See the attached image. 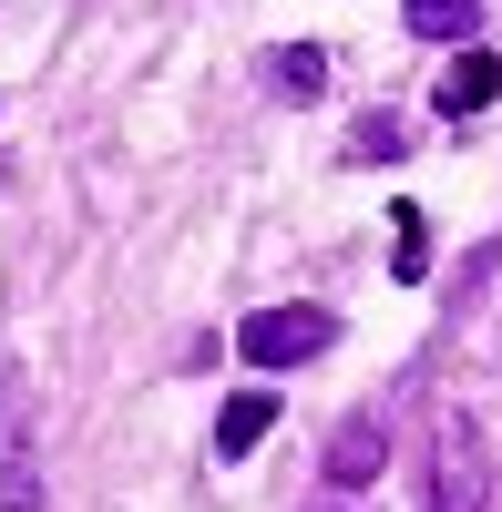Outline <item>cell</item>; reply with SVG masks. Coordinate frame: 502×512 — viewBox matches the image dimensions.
Here are the masks:
<instances>
[{"label":"cell","mask_w":502,"mask_h":512,"mask_svg":"<svg viewBox=\"0 0 502 512\" xmlns=\"http://www.w3.org/2000/svg\"><path fill=\"white\" fill-rule=\"evenodd\" d=\"M472 21H482V0H410V31L421 41H472Z\"/></svg>","instance_id":"cell-10"},{"label":"cell","mask_w":502,"mask_h":512,"mask_svg":"<svg viewBox=\"0 0 502 512\" xmlns=\"http://www.w3.org/2000/svg\"><path fill=\"white\" fill-rule=\"evenodd\" d=\"M267 431H277V390H236V400L216 410V461H246Z\"/></svg>","instance_id":"cell-6"},{"label":"cell","mask_w":502,"mask_h":512,"mask_svg":"<svg viewBox=\"0 0 502 512\" xmlns=\"http://www.w3.org/2000/svg\"><path fill=\"white\" fill-rule=\"evenodd\" d=\"M400 154H410L400 113H359V123H349V164H400Z\"/></svg>","instance_id":"cell-8"},{"label":"cell","mask_w":502,"mask_h":512,"mask_svg":"<svg viewBox=\"0 0 502 512\" xmlns=\"http://www.w3.org/2000/svg\"><path fill=\"white\" fill-rule=\"evenodd\" d=\"M267 82L287 103H318L328 93V52H318V41H287V52H267Z\"/></svg>","instance_id":"cell-7"},{"label":"cell","mask_w":502,"mask_h":512,"mask_svg":"<svg viewBox=\"0 0 502 512\" xmlns=\"http://www.w3.org/2000/svg\"><path fill=\"white\" fill-rule=\"evenodd\" d=\"M390 226H400V246H390V267H400V287H421V277H431V216H421V205H400Z\"/></svg>","instance_id":"cell-9"},{"label":"cell","mask_w":502,"mask_h":512,"mask_svg":"<svg viewBox=\"0 0 502 512\" xmlns=\"http://www.w3.org/2000/svg\"><path fill=\"white\" fill-rule=\"evenodd\" d=\"M492 502V451L462 410H441V441H431V512H482Z\"/></svg>","instance_id":"cell-2"},{"label":"cell","mask_w":502,"mask_h":512,"mask_svg":"<svg viewBox=\"0 0 502 512\" xmlns=\"http://www.w3.org/2000/svg\"><path fill=\"white\" fill-rule=\"evenodd\" d=\"M236 349L257 359V369H308V359H328V349H339V318H328V308H308V297H298V308H257V318L236 328Z\"/></svg>","instance_id":"cell-1"},{"label":"cell","mask_w":502,"mask_h":512,"mask_svg":"<svg viewBox=\"0 0 502 512\" xmlns=\"http://www.w3.org/2000/svg\"><path fill=\"white\" fill-rule=\"evenodd\" d=\"M492 93H502V62L482 52V41H462V62L441 72L431 103H441V123H472V113H492Z\"/></svg>","instance_id":"cell-5"},{"label":"cell","mask_w":502,"mask_h":512,"mask_svg":"<svg viewBox=\"0 0 502 512\" xmlns=\"http://www.w3.org/2000/svg\"><path fill=\"white\" fill-rule=\"evenodd\" d=\"M0 512H41V451H31L21 359H0Z\"/></svg>","instance_id":"cell-3"},{"label":"cell","mask_w":502,"mask_h":512,"mask_svg":"<svg viewBox=\"0 0 502 512\" xmlns=\"http://www.w3.org/2000/svg\"><path fill=\"white\" fill-rule=\"evenodd\" d=\"M390 472V420L380 410H349L339 431H328V492H369Z\"/></svg>","instance_id":"cell-4"}]
</instances>
